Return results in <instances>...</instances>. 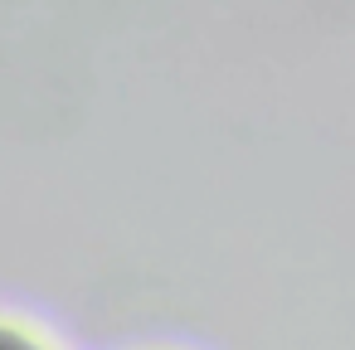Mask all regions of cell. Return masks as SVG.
Returning <instances> with one entry per match:
<instances>
[{
  "label": "cell",
  "instance_id": "cell-1",
  "mask_svg": "<svg viewBox=\"0 0 355 350\" xmlns=\"http://www.w3.org/2000/svg\"><path fill=\"white\" fill-rule=\"evenodd\" d=\"M0 350H40V345H30L25 335H15V331H6V326H0Z\"/></svg>",
  "mask_w": 355,
  "mask_h": 350
}]
</instances>
